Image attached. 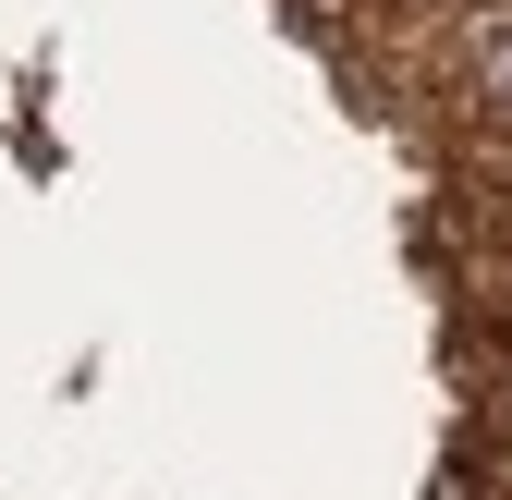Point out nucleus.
<instances>
[{"instance_id":"obj_1","label":"nucleus","mask_w":512,"mask_h":500,"mask_svg":"<svg viewBox=\"0 0 512 500\" xmlns=\"http://www.w3.org/2000/svg\"><path fill=\"white\" fill-rule=\"evenodd\" d=\"M476 98L512 122V25H488V37H476Z\"/></svg>"}]
</instances>
